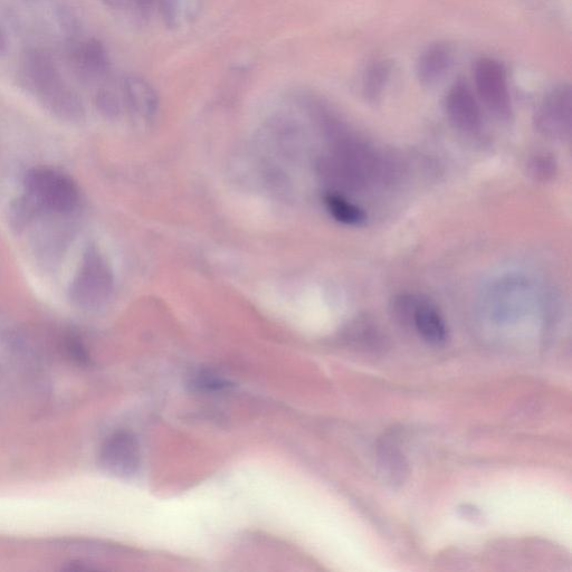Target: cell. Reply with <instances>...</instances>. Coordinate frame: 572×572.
<instances>
[{"mask_svg":"<svg viewBox=\"0 0 572 572\" xmlns=\"http://www.w3.org/2000/svg\"><path fill=\"white\" fill-rule=\"evenodd\" d=\"M23 80L43 106L66 122H80L84 106L57 68L53 57L41 50L28 51L22 62Z\"/></svg>","mask_w":572,"mask_h":572,"instance_id":"cell-1","label":"cell"},{"mask_svg":"<svg viewBox=\"0 0 572 572\" xmlns=\"http://www.w3.org/2000/svg\"><path fill=\"white\" fill-rule=\"evenodd\" d=\"M113 291L109 264L94 247L85 252L80 268L70 285V299L76 307L93 310L102 307Z\"/></svg>","mask_w":572,"mask_h":572,"instance_id":"cell-2","label":"cell"},{"mask_svg":"<svg viewBox=\"0 0 572 572\" xmlns=\"http://www.w3.org/2000/svg\"><path fill=\"white\" fill-rule=\"evenodd\" d=\"M25 189L38 207L57 214H70L79 205V189L74 181L50 168H34L26 174Z\"/></svg>","mask_w":572,"mask_h":572,"instance_id":"cell-3","label":"cell"},{"mask_svg":"<svg viewBox=\"0 0 572 572\" xmlns=\"http://www.w3.org/2000/svg\"><path fill=\"white\" fill-rule=\"evenodd\" d=\"M473 78L476 93L484 107L503 122L513 118L512 99L508 83V74L504 66L492 57H481L475 62Z\"/></svg>","mask_w":572,"mask_h":572,"instance_id":"cell-4","label":"cell"},{"mask_svg":"<svg viewBox=\"0 0 572 572\" xmlns=\"http://www.w3.org/2000/svg\"><path fill=\"white\" fill-rule=\"evenodd\" d=\"M572 92L569 83H560L543 98L533 117V125L541 136L552 140L570 137Z\"/></svg>","mask_w":572,"mask_h":572,"instance_id":"cell-5","label":"cell"},{"mask_svg":"<svg viewBox=\"0 0 572 572\" xmlns=\"http://www.w3.org/2000/svg\"><path fill=\"white\" fill-rule=\"evenodd\" d=\"M444 110L451 125L465 135H476L481 131L483 126L481 107L465 80H457L448 89L444 99Z\"/></svg>","mask_w":572,"mask_h":572,"instance_id":"cell-6","label":"cell"},{"mask_svg":"<svg viewBox=\"0 0 572 572\" xmlns=\"http://www.w3.org/2000/svg\"><path fill=\"white\" fill-rule=\"evenodd\" d=\"M99 460L104 471L118 478L136 474L140 465L137 438L128 432L114 433L103 443Z\"/></svg>","mask_w":572,"mask_h":572,"instance_id":"cell-7","label":"cell"},{"mask_svg":"<svg viewBox=\"0 0 572 572\" xmlns=\"http://www.w3.org/2000/svg\"><path fill=\"white\" fill-rule=\"evenodd\" d=\"M531 288L526 280L507 278L495 283L488 293L486 304L493 319L509 321L518 318L530 300Z\"/></svg>","mask_w":572,"mask_h":572,"instance_id":"cell-8","label":"cell"},{"mask_svg":"<svg viewBox=\"0 0 572 572\" xmlns=\"http://www.w3.org/2000/svg\"><path fill=\"white\" fill-rule=\"evenodd\" d=\"M454 62L453 47L436 42L426 47L416 62V78L425 88H432L444 79Z\"/></svg>","mask_w":572,"mask_h":572,"instance_id":"cell-9","label":"cell"},{"mask_svg":"<svg viewBox=\"0 0 572 572\" xmlns=\"http://www.w3.org/2000/svg\"><path fill=\"white\" fill-rule=\"evenodd\" d=\"M74 70L82 79L99 80L110 70V60L106 47L98 41H83L73 47L71 53Z\"/></svg>","mask_w":572,"mask_h":572,"instance_id":"cell-10","label":"cell"},{"mask_svg":"<svg viewBox=\"0 0 572 572\" xmlns=\"http://www.w3.org/2000/svg\"><path fill=\"white\" fill-rule=\"evenodd\" d=\"M411 324L418 335L433 346L444 345L448 338V330L442 313L431 300L423 297L416 298Z\"/></svg>","mask_w":572,"mask_h":572,"instance_id":"cell-11","label":"cell"},{"mask_svg":"<svg viewBox=\"0 0 572 572\" xmlns=\"http://www.w3.org/2000/svg\"><path fill=\"white\" fill-rule=\"evenodd\" d=\"M122 93L127 107L135 116L147 121L156 116L158 95L147 80L139 75H128L123 81Z\"/></svg>","mask_w":572,"mask_h":572,"instance_id":"cell-12","label":"cell"},{"mask_svg":"<svg viewBox=\"0 0 572 572\" xmlns=\"http://www.w3.org/2000/svg\"><path fill=\"white\" fill-rule=\"evenodd\" d=\"M162 21L171 30L181 31L196 22L203 0H157Z\"/></svg>","mask_w":572,"mask_h":572,"instance_id":"cell-13","label":"cell"},{"mask_svg":"<svg viewBox=\"0 0 572 572\" xmlns=\"http://www.w3.org/2000/svg\"><path fill=\"white\" fill-rule=\"evenodd\" d=\"M393 63L389 60H377L371 63L362 78V94L370 103H376L381 98L392 79Z\"/></svg>","mask_w":572,"mask_h":572,"instance_id":"cell-14","label":"cell"},{"mask_svg":"<svg viewBox=\"0 0 572 572\" xmlns=\"http://www.w3.org/2000/svg\"><path fill=\"white\" fill-rule=\"evenodd\" d=\"M324 204L333 218L342 224L357 226L366 222L364 209L351 203L345 196L335 192L329 193L324 196Z\"/></svg>","mask_w":572,"mask_h":572,"instance_id":"cell-15","label":"cell"},{"mask_svg":"<svg viewBox=\"0 0 572 572\" xmlns=\"http://www.w3.org/2000/svg\"><path fill=\"white\" fill-rule=\"evenodd\" d=\"M557 170L556 161L546 154L533 156L528 164L531 177L540 181H547L555 176Z\"/></svg>","mask_w":572,"mask_h":572,"instance_id":"cell-16","label":"cell"},{"mask_svg":"<svg viewBox=\"0 0 572 572\" xmlns=\"http://www.w3.org/2000/svg\"><path fill=\"white\" fill-rule=\"evenodd\" d=\"M38 209L34 200L27 195L19 198L11 208V221L16 228H21L31 221L33 216L37 213Z\"/></svg>","mask_w":572,"mask_h":572,"instance_id":"cell-17","label":"cell"},{"mask_svg":"<svg viewBox=\"0 0 572 572\" xmlns=\"http://www.w3.org/2000/svg\"><path fill=\"white\" fill-rule=\"evenodd\" d=\"M230 386L228 381L213 373H199L190 381V387L197 392H216Z\"/></svg>","mask_w":572,"mask_h":572,"instance_id":"cell-18","label":"cell"},{"mask_svg":"<svg viewBox=\"0 0 572 572\" xmlns=\"http://www.w3.org/2000/svg\"><path fill=\"white\" fill-rule=\"evenodd\" d=\"M97 106L104 116L117 118L121 112L119 95L111 89H101L97 94Z\"/></svg>","mask_w":572,"mask_h":572,"instance_id":"cell-19","label":"cell"},{"mask_svg":"<svg viewBox=\"0 0 572 572\" xmlns=\"http://www.w3.org/2000/svg\"><path fill=\"white\" fill-rule=\"evenodd\" d=\"M64 348L69 358L76 364L85 366L89 364L90 357L87 348L84 347L82 341L74 336H69L64 341Z\"/></svg>","mask_w":572,"mask_h":572,"instance_id":"cell-20","label":"cell"},{"mask_svg":"<svg viewBox=\"0 0 572 572\" xmlns=\"http://www.w3.org/2000/svg\"><path fill=\"white\" fill-rule=\"evenodd\" d=\"M383 466L385 470H389V475H404L405 464L402 457L397 452L387 451L383 456Z\"/></svg>","mask_w":572,"mask_h":572,"instance_id":"cell-21","label":"cell"},{"mask_svg":"<svg viewBox=\"0 0 572 572\" xmlns=\"http://www.w3.org/2000/svg\"><path fill=\"white\" fill-rule=\"evenodd\" d=\"M6 37L2 30H0V54H3L6 50Z\"/></svg>","mask_w":572,"mask_h":572,"instance_id":"cell-22","label":"cell"}]
</instances>
